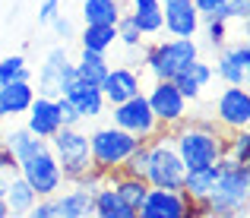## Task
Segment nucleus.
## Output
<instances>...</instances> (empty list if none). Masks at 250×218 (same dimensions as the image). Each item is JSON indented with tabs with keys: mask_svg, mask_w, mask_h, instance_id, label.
Segmentation results:
<instances>
[{
	"mask_svg": "<svg viewBox=\"0 0 250 218\" xmlns=\"http://www.w3.org/2000/svg\"><path fill=\"white\" fill-rule=\"evenodd\" d=\"M0 130H3V114H0Z\"/></svg>",
	"mask_w": 250,
	"mask_h": 218,
	"instance_id": "39",
	"label": "nucleus"
},
{
	"mask_svg": "<svg viewBox=\"0 0 250 218\" xmlns=\"http://www.w3.org/2000/svg\"><path fill=\"white\" fill-rule=\"evenodd\" d=\"M234 218H247V212H244V215H234Z\"/></svg>",
	"mask_w": 250,
	"mask_h": 218,
	"instance_id": "42",
	"label": "nucleus"
},
{
	"mask_svg": "<svg viewBox=\"0 0 250 218\" xmlns=\"http://www.w3.org/2000/svg\"><path fill=\"white\" fill-rule=\"evenodd\" d=\"M200 13L193 0H162V32L171 38H193L200 32Z\"/></svg>",
	"mask_w": 250,
	"mask_h": 218,
	"instance_id": "14",
	"label": "nucleus"
},
{
	"mask_svg": "<svg viewBox=\"0 0 250 218\" xmlns=\"http://www.w3.org/2000/svg\"><path fill=\"white\" fill-rule=\"evenodd\" d=\"M215 177H219V161L203 164V168H190L187 174H184L181 193L187 196V199H193V202H203L209 196V190H212Z\"/></svg>",
	"mask_w": 250,
	"mask_h": 218,
	"instance_id": "21",
	"label": "nucleus"
},
{
	"mask_svg": "<svg viewBox=\"0 0 250 218\" xmlns=\"http://www.w3.org/2000/svg\"><path fill=\"white\" fill-rule=\"evenodd\" d=\"M130 16H133L136 29L143 32V38L159 35V32H162V6H143V10H130Z\"/></svg>",
	"mask_w": 250,
	"mask_h": 218,
	"instance_id": "27",
	"label": "nucleus"
},
{
	"mask_svg": "<svg viewBox=\"0 0 250 218\" xmlns=\"http://www.w3.org/2000/svg\"><path fill=\"white\" fill-rule=\"evenodd\" d=\"M57 164L63 171V183H73L92 171V155H89V133L80 127H61L48 139Z\"/></svg>",
	"mask_w": 250,
	"mask_h": 218,
	"instance_id": "6",
	"label": "nucleus"
},
{
	"mask_svg": "<svg viewBox=\"0 0 250 218\" xmlns=\"http://www.w3.org/2000/svg\"><path fill=\"white\" fill-rule=\"evenodd\" d=\"M25 130L35 133L38 139H51L61 130V114H57V98L35 95V101L25 111Z\"/></svg>",
	"mask_w": 250,
	"mask_h": 218,
	"instance_id": "16",
	"label": "nucleus"
},
{
	"mask_svg": "<svg viewBox=\"0 0 250 218\" xmlns=\"http://www.w3.org/2000/svg\"><path fill=\"white\" fill-rule=\"evenodd\" d=\"M0 142L6 145V152L13 155V161H19V158L32 155L35 149L48 145V139H38V136H35V133H29L25 127H10V130H0Z\"/></svg>",
	"mask_w": 250,
	"mask_h": 218,
	"instance_id": "22",
	"label": "nucleus"
},
{
	"mask_svg": "<svg viewBox=\"0 0 250 218\" xmlns=\"http://www.w3.org/2000/svg\"><path fill=\"white\" fill-rule=\"evenodd\" d=\"M143 139L124 133L114 123H102L89 133V155H92V171L102 177H111L121 171V164L130 158V152L136 149Z\"/></svg>",
	"mask_w": 250,
	"mask_h": 218,
	"instance_id": "3",
	"label": "nucleus"
},
{
	"mask_svg": "<svg viewBox=\"0 0 250 218\" xmlns=\"http://www.w3.org/2000/svg\"><path fill=\"white\" fill-rule=\"evenodd\" d=\"M51 25H54V32H57V38H63V41H67V38H73V35H76V29H73V22H70V19H67V16H63V13H61V16H54V22H51Z\"/></svg>",
	"mask_w": 250,
	"mask_h": 218,
	"instance_id": "35",
	"label": "nucleus"
},
{
	"mask_svg": "<svg viewBox=\"0 0 250 218\" xmlns=\"http://www.w3.org/2000/svg\"><path fill=\"white\" fill-rule=\"evenodd\" d=\"M6 218H19V215H6Z\"/></svg>",
	"mask_w": 250,
	"mask_h": 218,
	"instance_id": "43",
	"label": "nucleus"
},
{
	"mask_svg": "<svg viewBox=\"0 0 250 218\" xmlns=\"http://www.w3.org/2000/svg\"><path fill=\"white\" fill-rule=\"evenodd\" d=\"M76 79V67L70 60L67 48L54 44L44 54V63L38 70V82H35V95H48V98H61L70 89V82Z\"/></svg>",
	"mask_w": 250,
	"mask_h": 218,
	"instance_id": "10",
	"label": "nucleus"
},
{
	"mask_svg": "<svg viewBox=\"0 0 250 218\" xmlns=\"http://www.w3.org/2000/svg\"><path fill=\"white\" fill-rule=\"evenodd\" d=\"M225 155H231L234 161L250 164V133L247 130H231L225 142Z\"/></svg>",
	"mask_w": 250,
	"mask_h": 218,
	"instance_id": "29",
	"label": "nucleus"
},
{
	"mask_svg": "<svg viewBox=\"0 0 250 218\" xmlns=\"http://www.w3.org/2000/svg\"><path fill=\"white\" fill-rule=\"evenodd\" d=\"M0 73H3V82H13V79H32V70L25 63L22 54H10L0 60Z\"/></svg>",
	"mask_w": 250,
	"mask_h": 218,
	"instance_id": "31",
	"label": "nucleus"
},
{
	"mask_svg": "<svg viewBox=\"0 0 250 218\" xmlns=\"http://www.w3.org/2000/svg\"><path fill=\"white\" fill-rule=\"evenodd\" d=\"M54 16H61V0H42V6H38V22L51 25Z\"/></svg>",
	"mask_w": 250,
	"mask_h": 218,
	"instance_id": "34",
	"label": "nucleus"
},
{
	"mask_svg": "<svg viewBox=\"0 0 250 218\" xmlns=\"http://www.w3.org/2000/svg\"><path fill=\"white\" fill-rule=\"evenodd\" d=\"M250 196V168L234 161L231 155L219 158V177H215L209 196L203 199L206 218H234L247 212Z\"/></svg>",
	"mask_w": 250,
	"mask_h": 218,
	"instance_id": "1",
	"label": "nucleus"
},
{
	"mask_svg": "<svg viewBox=\"0 0 250 218\" xmlns=\"http://www.w3.org/2000/svg\"><path fill=\"white\" fill-rule=\"evenodd\" d=\"M92 218H136V209H130L117 196V190L108 183V177H104L102 187L92 196Z\"/></svg>",
	"mask_w": 250,
	"mask_h": 218,
	"instance_id": "20",
	"label": "nucleus"
},
{
	"mask_svg": "<svg viewBox=\"0 0 250 218\" xmlns=\"http://www.w3.org/2000/svg\"><path fill=\"white\" fill-rule=\"evenodd\" d=\"M10 215V209H6V202H3V193H0V218H6Z\"/></svg>",
	"mask_w": 250,
	"mask_h": 218,
	"instance_id": "38",
	"label": "nucleus"
},
{
	"mask_svg": "<svg viewBox=\"0 0 250 218\" xmlns=\"http://www.w3.org/2000/svg\"><path fill=\"white\" fill-rule=\"evenodd\" d=\"M200 25H206V41L209 48H222L228 38V22L225 19H203Z\"/></svg>",
	"mask_w": 250,
	"mask_h": 218,
	"instance_id": "32",
	"label": "nucleus"
},
{
	"mask_svg": "<svg viewBox=\"0 0 250 218\" xmlns=\"http://www.w3.org/2000/svg\"><path fill=\"white\" fill-rule=\"evenodd\" d=\"M57 114H61V127H80L83 123V114L76 111V104L70 101L67 95L57 98Z\"/></svg>",
	"mask_w": 250,
	"mask_h": 218,
	"instance_id": "33",
	"label": "nucleus"
},
{
	"mask_svg": "<svg viewBox=\"0 0 250 218\" xmlns=\"http://www.w3.org/2000/svg\"><path fill=\"white\" fill-rule=\"evenodd\" d=\"M35 101V85L32 79H13V82L0 85V114L6 117H19L29 111V104Z\"/></svg>",
	"mask_w": 250,
	"mask_h": 218,
	"instance_id": "18",
	"label": "nucleus"
},
{
	"mask_svg": "<svg viewBox=\"0 0 250 218\" xmlns=\"http://www.w3.org/2000/svg\"><path fill=\"white\" fill-rule=\"evenodd\" d=\"M108 183L117 190V196H121L124 202H127L130 209H140L143 199H146L149 193V183L143 180V177H127V174H111Z\"/></svg>",
	"mask_w": 250,
	"mask_h": 218,
	"instance_id": "24",
	"label": "nucleus"
},
{
	"mask_svg": "<svg viewBox=\"0 0 250 218\" xmlns=\"http://www.w3.org/2000/svg\"><path fill=\"white\" fill-rule=\"evenodd\" d=\"M143 95H146L155 120L162 123V130H174L181 120H187V98L181 95V89L171 79H155Z\"/></svg>",
	"mask_w": 250,
	"mask_h": 218,
	"instance_id": "11",
	"label": "nucleus"
},
{
	"mask_svg": "<svg viewBox=\"0 0 250 218\" xmlns=\"http://www.w3.org/2000/svg\"><path fill=\"white\" fill-rule=\"evenodd\" d=\"M136 218H206L203 202H193L181 190H159L149 187L143 206L136 209Z\"/></svg>",
	"mask_w": 250,
	"mask_h": 218,
	"instance_id": "9",
	"label": "nucleus"
},
{
	"mask_svg": "<svg viewBox=\"0 0 250 218\" xmlns=\"http://www.w3.org/2000/svg\"><path fill=\"white\" fill-rule=\"evenodd\" d=\"M225 0H193V6H196V13H200V19H206V16H212V10L215 6H222Z\"/></svg>",
	"mask_w": 250,
	"mask_h": 218,
	"instance_id": "36",
	"label": "nucleus"
},
{
	"mask_svg": "<svg viewBox=\"0 0 250 218\" xmlns=\"http://www.w3.org/2000/svg\"><path fill=\"white\" fill-rule=\"evenodd\" d=\"M121 0H85L83 3V22L85 25H114L121 16Z\"/></svg>",
	"mask_w": 250,
	"mask_h": 218,
	"instance_id": "25",
	"label": "nucleus"
},
{
	"mask_svg": "<svg viewBox=\"0 0 250 218\" xmlns=\"http://www.w3.org/2000/svg\"><path fill=\"white\" fill-rule=\"evenodd\" d=\"M146 161H149V142H140L133 152H130V158L121 164V171L117 174H127V177H143L146 180Z\"/></svg>",
	"mask_w": 250,
	"mask_h": 218,
	"instance_id": "30",
	"label": "nucleus"
},
{
	"mask_svg": "<svg viewBox=\"0 0 250 218\" xmlns=\"http://www.w3.org/2000/svg\"><path fill=\"white\" fill-rule=\"evenodd\" d=\"M114 41H117L114 25H85L80 35L83 51H95V54H108L114 48Z\"/></svg>",
	"mask_w": 250,
	"mask_h": 218,
	"instance_id": "26",
	"label": "nucleus"
},
{
	"mask_svg": "<svg viewBox=\"0 0 250 218\" xmlns=\"http://www.w3.org/2000/svg\"><path fill=\"white\" fill-rule=\"evenodd\" d=\"M187 164L181 161L171 139V130H162L155 139H149V161H146V183L159 190H181Z\"/></svg>",
	"mask_w": 250,
	"mask_h": 218,
	"instance_id": "5",
	"label": "nucleus"
},
{
	"mask_svg": "<svg viewBox=\"0 0 250 218\" xmlns=\"http://www.w3.org/2000/svg\"><path fill=\"white\" fill-rule=\"evenodd\" d=\"M212 76H219L225 85H247L250 76V44L247 38L234 44H222L219 48V60L212 67Z\"/></svg>",
	"mask_w": 250,
	"mask_h": 218,
	"instance_id": "13",
	"label": "nucleus"
},
{
	"mask_svg": "<svg viewBox=\"0 0 250 218\" xmlns=\"http://www.w3.org/2000/svg\"><path fill=\"white\" fill-rule=\"evenodd\" d=\"M13 168H16V161H13V155L6 152V145L0 142V174H3V171H13Z\"/></svg>",
	"mask_w": 250,
	"mask_h": 218,
	"instance_id": "37",
	"label": "nucleus"
},
{
	"mask_svg": "<svg viewBox=\"0 0 250 218\" xmlns=\"http://www.w3.org/2000/svg\"><path fill=\"white\" fill-rule=\"evenodd\" d=\"M111 123L121 127L124 133L143 139V142L155 139V136L162 133V123L155 120V114H152V108H149L143 92L133 95V98H127V101H121V104H111Z\"/></svg>",
	"mask_w": 250,
	"mask_h": 218,
	"instance_id": "8",
	"label": "nucleus"
},
{
	"mask_svg": "<svg viewBox=\"0 0 250 218\" xmlns=\"http://www.w3.org/2000/svg\"><path fill=\"white\" fill-rule=\"evenodd\" d=\"M0 85H6V82H3V73H0Z\"/></svg>",
	"mask_w": 250,
	"mask_h": 218,
	"instance_id": "41",
	"label": "nucleus"
},
{
	"mask_svg": "<svg viewBox=\"0 0 250 218\" xmlns=\"http://www.w3.org/2000/svg\"><path fill=\"white\" fill-rule=\"evenodd\" d=\"M73 67H76V76H80L83 82L102 85V79L108 76L111 63H108V57H104V54H95V51H80V57L73 60Z\"/></svg>",
	"mask_w": 250,
	"mask_h": 218,
	"instance_id": "23",
	"label": "nucleus"
},
{
	"mask_svg": "<svg viewBox=\"0 0 250 218\" xmlns=\"http://www.w3.org/2000/svg\"><path fill=\"white\" fill-rule=\"evenodd\" d=\"M196 57H200V44L193 38H168L143 48V70L152 73V79H174Z\"/></svg>",
	"mask_w": 250,
	"mask_h": 218,
	"instance_id": "4",
	"label": "nucleus"
},
{
	"mask_svg": "<svg viewBox=\"0 0 250 218\" xmlns=\"http://www.w3.org/2000/svg\"><path fill=\"white\" fill-rule=\"evenodd\" d=\"M171 82L181 89V95L187 98V101H196V98L203 95V89L212 82V63H206V60H200V57H196V60L190 63L187 70L177 73Z\"/></svg>",
	"mask_w": 250,
	"mask_h": 218,
	"instance_id": "19",
	"label": "nucleus"
},
{
	"mask_svg": "<svg viewBox=\"0 0 250 218\" xmlns=\"http://www.w3.org/2000/svg\"><path fill=\"white\" fill-rule=\"evenodd\" d=\"M16 171L25 177V183L35 190L38 199H42V196H54V193L63 190V171H61V164H57L51 145H42V149H35L32 155L19 158Z\"/></svg>",
	"mask_w": 250,
	"mask_h": 218,
	"instance_id": "7",
	"label": "nucleus"
},
{
	"mask_svg": "<svg viewBox=\"0 0 250 218\" xmlns=\"http://www.w3.org/2000/svg\"><path fill=\"white\" fill-rule=\"evenodd\" d=\"M98 89H102L108 104H121V101H127V98L143 92V73H136L133 67H111Z\"/></svg>",
	"mask_w": 250,
	"mask_h": 218,
	"instance_id": "15",
	"label": "nucleus"
},
{
	"mask_svg": "<svg viewBox=\"0 0 250 218\" xmlns=\"http://www.w3.org/2000/svg\"><path fill=\"white\" fill-rule=\"evenodd\" d=\"M114 32H117V41L127 44V48H143V44H146V38H143V32L136 29V22H133L130 13H121V16H117Z\"/></svg>",
	"mask_w": 250,
	"mask_h": 218,
	"instance_id": "28",
	"label": "nucleus"
},
{
	"mask_svg": "<svg viewBox=\"0 0 250 218\" xmlns=\"http://www.w3.org/2000/svg\"><path fill=\"white\" fill-rule=\"evenodd\" d=\"M215 123L222 130H247L250 123V92L247 85H228L215 98Z\"/></svg>",
	"mask_w": 250,
	"mask_h": 218,
	"instance_id": "12",
	"label": "nucleus"
},
{
	"mask_svg": "<svg viewBox=\"0 0 250 218\" xmlns=\"http://www.w3.org/2000/svg\"><path fill=\"white\" fill-rule=\"evenodd\" d=\"M234 3H250V0H234Z\"/></svg>",
	"mask_w": 250,
	"mask_h": 218,
	"instance_id": "40",
	"label": "nucleus"
},
{
	"mask_svg": "<svg viewBox=\"0 0 250 218\" xmlns=\"http://www.w3.org/2000/svg\"><path fill=\"white\" fill-rule=\"evenodd\" d=\"M174 149L181 155V161L190 168H203L212 164L225 155V142H228V130H222L215 120H181L171 130Z\"/></svg>",
	"mask_w": 250,
	"mask_h": 218,
	"instance_id": "2",
	"label": "nucleus"
},
{
	"mask_svg": "<svg viewBox=\"0 0 250 218\" xmlns=\"http://www.w3.org/2000/svg\"><path fill=\"white\" fill-rule=\"evenodd\" d=\"M63 95H67L70 101L76 104V111L83 114V120H98V117L104 114V108H108V101H104L102 89H98V85L83 82L80 76H76L73 82H70V89L63 92Z\"/></svg>",
	"mask_w": 250,
	"mask_h": 218,
	"instance_id": "17",
	"label": "nucleus"
}]
</instances>
